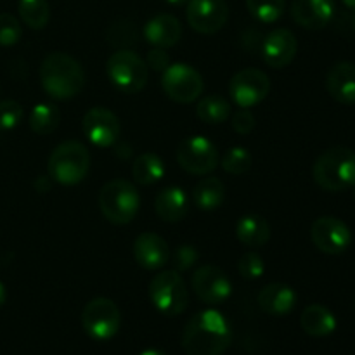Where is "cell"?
I'll list each match as a JSON object with an SVG mask.
<instances>
[{
    "label": "cell",
    "instance_id": "d6986e66",
    "mask_svg": "<svg viewBox=\"0 0 355 355\" xmlns=\"http://www.w3.org/2000/svg\"><path fill=\"white\" fill-rule=\"evenodd\" d=\"M297 291L286 283H270L263 286L259 293V307L266 314L283 318L293 312L297 307Z\"/></svg>",
    "mask_w": 355,
    "mask_h": 355
},
{
    "label": "cell",
    "instance_id": "836d02e7",
    "mask_svg": "<svg viewBox=\"0 0 355 355\" xmlns=\"http://www.w3.org/2000/svg\"><path fill=\"white\" fill-rule=\"evenodd\" d=\"M238 270L245 279L255 281L263 276V272H266V263H263V259L259 253L248 252L239 259Z\"/></svg>",
    "mask_w": 355,
    "mask_h": 355
},
{
    "label": "cell",
    "instance_id": "6da1fadb",
    "mask_svg": "<svg viewBox=\"0 0 355 355\" xmlns=\"http://www.w3.org/2000/svg\"><path fill=\"white\" fill-rule=\"evenodd\" d=\"M231 343V322L215 309L193 315L182 333V349L187 355H222Z\"/></svg>",
    "mask_w": 355,
    "mask_h": 355
},
{
    "label": "cell",
    "instance_id": "ac0fdd59",
    "mask_svg": "<svg viewBox=\"0 0 355 355\" xmlns=\"http://www.w3.org/2000/svg\"><path fill=\"white\" fill-rule=\"evenodd\" d=\"M134 259L142 269L159 270L170 262V248L156 232H142L134 241Z\"/></svg>",
    "mask_w": 355,
    "mask_h": 355
},
{
    "label": "cell",
    "instance_id": "52a82bcc",
    "mask_svg": "<svg viewBox=\"0 0 355 355\" xmlns=\"http://www.w3.org/2000/svg\"><path fill=\"white\" fill-rule=\"evenodd\" d=\"M106 73L107 78L120 92L137 94L148 83L149 68L144 59L134 51L120 49L107 59Z\"/></svg>",
    "mask_w": 355,
    "mask_h": 355
},
{
    "label": "cell",
    "instance_id": "ba28073f",
    "mask_svg": "<svg viewBox=\"0 0 355 355\" xmlns=\"http://www.w3.org/2000/svg\"><path fill=\"white\" fill-rule=\"evenodd\" d=\"M82 326L87 335L97 342L114 338L121 328V312L111 298H92L83 307Z\"/></svg>",
    "mask_w": 355,
    "mask_h": 355
},
{
    "label": "cell",
    "instance_id": "e575fe53",
    "mask_svg": "<svg viewBox=\"0 0 355 355\" xmlns=\"http://www.w3.org/2000/svg\"><path fill=\"white\" fill-rule=\"evenodd\" d=\"M198 259H200V253H198V250L193 245H180L179 248H175L173 255H170L172 266L177 272L189 270L198 262Z\"/></svg>",
    "mask_w": 355,
    "mask_h": 355
},
{
    "label": "cell",
    "instance_id": "d4e9b609",
    "mask_svg": "<svg viewBox=\"0 0 355 355\" xmlns=\"http://www.w3.org/2000/svg\"><path fill=\"white\" fill-rule=\"evenodd\" d=\"M191 198H193L194 207L200 208V210H217L218 207H222V203L225 200L224 182L220 179H217V177H205V179H201L194 186Z\"/></svg>",
    "mask_w": 355,
    "mask_h": 355
},
{
    "label": "cell",
    "instance_id": "7bdbcfd3",
    "mask_svg": "<svg viewBox=\"0 0 355 355\" xmlns=\"http://www.w3.org/2000/svg\"><path fill=\"white\" fill-rule=\"evenodd\" d=\"M352 191H354V198H355V184L352 186Z\"/></svg>",
    "mask_w": 355,
    "mask_h": 355
},
{
    "label": "cell",
    "instance_id": "ffe728a7",
    "mask_svg": "<svg viewBox=\"0 0 355 355\" xmlns=\"http://www.w3.org/2000/svg\"><path fill=\"white\" fill-rule=\"evenodd\" d=\"M180 35H182V26L173 14H156L144 24V38L153 47H173L180 40Z\"/></svg>",
    "mask_w": 355,
    "mask_h": 355
},
{
    "label": "cell",
    "instance_id": "7a4b0ae2",
    "mask_svg": "<svg viewBox=\"0 0 355 355\" xmlns=\"http://www.w3.org/2000/svg\"><path fill=\"white\" fill-rule=\"evenodd\" d=\"M42 89L55 101H68L78 96L85 83L82 64L66 52H51L40 64Z\"/></svg>",
    "mask_w": 355,
    "mask_h": 355
},
{
    "label": "cell",
    "instance_id": "d6a6232c",
    "mask_svg": "<svg viewBox=\"0 0 355 355\" xmlns=\"http://www.w3.org/2000/svg\"><path fill=\"white\" fill-rule=\"evenodd\" d=\"M24 110L17 101L7 99L0 103V130H12L23 121Z\"/></svg>",
    "mask_w": 355,
    "mask_h": 355
},
{
    "label": "cell",
    "instance_id": "60d3db41",
    "mask_svg": "<svg viewBox=\"0 0 355 355\" xmlns=\"http://www.w3.org/2000/svg\"><path fill=\"white\" fill-rule=\"evenodd\" d=\"M165 2L170 3V6H177V7H179V6H184V3H187V2H189V0H165Z\"/></svg>",
    "mask_w": 355,
    "mask_h": 355
},
{
    "label": "cell",
    "instance_id": "4dcf8cb0",
    "mask_svg": "<svg viewBox=\"0 0 355 355\" xmlns=\"http://www.w3.org/2000/svg\"><path fill=\"white\" fill-rule=\"evenodd\" d=\"M252 155L243 146H234V148L227 149L220 159L222 168L231 175H245L250 168H252Z\"/></svg>",
    "mask_w": 355,
    "mask_h": 355
},
{
    "label": "cell",
    "instance_id": "f1b7e54d",
    "mask_svg": "<svg viewBox=\"0 0 355 355\" xmlns=\"http://www.w3.org/2000/svg\"><path fill=\"white\" fill-rule=\"evenodd\" d=\"M17 12L21 21L31 30H44L51 19V7L47 0H19Z\"/></svg>",
    "mask_w": 355,
    "mask_h": 355
},
{
    "label": "cell",
    "instance_id": "9a60e30c",
    "mask_svg": "<svg viewBox=\"0 0 355 355\" xmlns=\"http://www.w3.org/2000/svg\"><path fill=\"white\" fill-rule=\"evenodd\" d=\"M186 17L196 33L214 35L227 23L229 6L225 0H189Z\"/></svg>",
    "mask_w": 355,
    "mask_h": 355
},
{
    "label": "cell",
    "instance_id": "8992f818",
    "mask_svg": "<svg viewBox=\"0 0 355 355\" xmlns=\"http://www.w3.org/2000/svg\"><path fill=\"white\" fill-rule=\"evenodd\" d=\"M148 293L156 311L168 318L180 315L189 304V291L177 270H162L155 274L149 283Z\"/></svg>",
    "mask_w": 355,
    "mask_h": 355
},
{
    "label": "cell",
    "instance_id": "74e56055",
    "mask_svg": "<svg viewBox=\"0 0 355 355\" xmlns=\"http://www.w3.org/2000/svg\"><path fill=\"white\" fill-rule=\"evenodd\" d=\"M336 28L343 33H355V10L347 9L336 16Z\"/></svg>",
    "mask_w": 355,
    "mask_h": 355
},
{
    "label": "cell",
    "instance_id": "7402d4cb",
    "mask_svg": "<svg viewBox=\"0 0 355 355\" xmlns=\"http://www.w3.org/2000/svg\"><path fill=\"white\" fill-rule=\"evenodd\" d=\"M155 210L165 222H180L189 211V196L182 187H165L155 200Z\"/></svg>",
    "mask_w": 355,
    "mask_h": 355
},
{
    "label": "cell",
    "instance_id": "f35d334b",
    "mask_svg": "<svg viewBox=\"0 0 355 355\" xmlns=\"http://www.w3.org/2000/svg\"><path fill=\"white\" fill-rule=\"evenodd\" d=\"M6 300H7V290H6V286H3L2 281H0V307L6 304Z\"/></svg>",
    "mask_w": 355,
    "mask_h": 355
},
{
    "label": "cell",
    "instance_id": "5b68a950",
    "mask_svg": "<svg viewBox=\"0 0 355 355\" xmlns=\"http://www.w3.org/2000/svg\"><path fill=\"white\" fill-rule=\"evenodd\" d=\"M99 208L103 217L114 225L130 224L141 208V196L132 182L113 179L99 191Z\"/></svg>",
    "mask_w": 355,
    "mask_h": 355
},
{
    "label": "cell",
    "instance_id": "4316f807",
    "mask_svg": "<svg viewBox=\"0 0 355 355\" xmlns=\"http://www.w3.org/2000/svg\"><path fill=\"white\" fill-rule=\"evenodd\" d=\"M196 114L203 123L220 125L227 121L232 114V106L225 97L211 94L203 97L196 106Z\"/></svg>",
    "mask_w": 355,
    "mask_h": 355
},
{
    "label": "cell",
    "instance_id": "1f68e13d",
    "mask_svg": "<svg viewBox=\"0 0 355 355\" xmlns=\"http://www.w3.org/2000/svg\"><path fill=\"white\" fill-rule=\"evenodd\" d=\"M23 37V26L19 19L9 12H0V45L10 47L16 45Z\"/></svg>",
    "mask_w": 355,
    "mask_h": 355
},
{
    "label": "cell",
    "instance_id": "d590c367",
    "mask_svg": "<svg viewBox=\"0 0 355 355\" xmlns=\"http://www.w3.org/2000/svg\"><path fill=\"white\" fill-rule=\"evenodd\" d=\"M231 125L239 135H248L255 128V116L248 107H239L231 114Z\"/></svg>",
    "mask_w": 355,
    "mask_h": 355
},
{
    "label": "cell",
    "instance_id": "2e32d148",
    "mask_svg": "<svg viewBox=\"0 0 355 355\" xmlns=\"http://www.w3.org/2000/svg\"><path fill=\"white\" fill-rule=\"evenodd\" d=\"M298 51V40L295 33L286 28H277L270 31L262 42V59L270 68H286L295 59Z\"/></svg>",
    "mask_w": 355,
    "mask_h": 355
},
{
    "label": "cell",
    "instance_id": "e0dca14e",
    "mask_svg": "<svg viewBox=\"0 0 355 355\" xmlns=\"http://www.w3.org/2000/svg\"><path fill=\"white\" fill-rule=\"evenodd\" d=\"M291 17L305 30H322L335 19V0H293Z\"/></svg>",
    "mask_w": 355,
    "mask_h": 355
},
{
    "label": "cell",
    "instance_id": "5bb4252c",
    "mask_svg": "<svg viewBox=\"0 0 355 355\" xmlns=\"http://www.w3.org/2000/svg\"><path fill=\"white\" fill-rule=\"evenodd\" d=\"M191 284L196 297L207 305L225 304L232 295L231 277L217 266L200 267L193 274Z\"/></svg>",
    "mask_w": 355,
    "mask_h": 355
},
{
    "label": "cell",
    "instance_id": "44dd1931",
    "mask_svg": "<svg viewBox=\"0 0 355 355\" xmlns=\"http://www.w3.org/2000/svg\"><path fill=\"white\" fill-rule=\"evenodd\" d=\"M326 89L329 96L342 104H355V64L340 61L331 66L326 75Z\"/></svg>",
    "mask_w": 355,
    "mask_h": 355
},
{
    "label": "cell",
    "instance_id": "ab89813d",
    "mask_svg": "<svg viewBox=\"0 0 355 355\" xmlns=\"http://www.w3.org/2000/svg\"><path fill=\"white\" fill-rule=\"evenodd\" d=\"M139 355H166V354L162 352L159 349H146L144 352H141Z\"/></svg>",
    "mask_w": 355,
    "mask_h": 355
},
{
    "label": "cell",
    "instance_id": "277c9868",
    "mask_svg": "<svg viewBox=\"0 0 355 355\" xmlns=\"http://www.w3.org/2000/svg\"><path fill=\"white\" fill-rule=\"evenodd\" d=\"M90 170V153L82 142H61L49 156L47 173L61 186H76Z\"/></svg>",
    "mask_w": 355,
    "mask_h": 355
},
{
    "label": "cell",
    "instance_id": "3957f363",
    "mask_svg": "<svg viewBox=\"0 0 355 355\" xmlns=\"http://www.w3.org/2000/svg\"><path fill=\"white\" fill-rule=\"evenodd\" d=\"M312 177L321 189L329 193L350 189L355 184V153L343 146L326 149L315 159Z\"/></svg>",
    "mask_w": 355,
    "mask_h": 355
},
{
    "label": "cell",
    "instance_id": "30bf717a",
    "mask_svg": "<svg viewBox=\"0 0 355 355\" xmlns=\"http://www.w3.org/2000/svg\"><path fill=\"white\" fill-rule=\"evenodd\" d=\"M177 163L193 175H208L218 166V149L210 139L193 135L184 139L177 148Z\"/></svg>",
    "mask_w": 355,
    "mask_h": 355
},
{
    "label": "cell",
    "instance_id": "7c38bea8",
    "mask_svg": "<svg viewBox=\"0 0 355 355\" xmlns=\"http://www.w3.org/2000/svg\"><path fill=\"white\" fill-rule=\"evenodd\" d=\"M311 239L319 252L326 255H340L352 245V231L336 217L315 218L311 227Z\"/></svg>",
    "mask_w": 355,
    "mask_h": 355
},
{
    "label": "cell",
    "instance_id": "8fae6325",
    "mask_svg": "<svg viewBox=\"0 0 355 355\" xmlns=\"http://www.w3.org/2000/svg\"><path fill=\"white\" fill-rule=\"evenodd\" d=\"M270 92V78L259 68H245L232 76L229 94L238 107H253Z\"/></svg>",
    "mask_w": 355,
    "mask_h": 355
},
{
    "label": "cell",
    "instance_id": "b9f144b4",
    "mask_svg": "<svg viewBox=\"0 0 355 355\" xmlns=\"http://www.w3.org/2000/svg\"><path fill=\"white\" fill-rule=\"evenodd\" d=\"M342 2H343V6L347 7V9L355 10V0H342Z\"/></svg>",
    "mask_w": 355,
    "mask_h": 355
},
{
    "label": "cell",
    "instance_id": "603a6c76",
    "mask_svg": "<svg viewBox=\"0 0 355 355\" xmlns=\"http://www.w3.org/2000/svg\"><path fill=\"white\" fill-rule=\"evenodd\" d=\"M300 326L309 336L314 338H324L335 333L338 321L335 314L328 307L319 304H312L304 309L300 315Z\"/></svg>",
    "mask_w": 355,
    "mask_h": 355
},
{
    "label": "cell",
    "instance_id": "83f0119b",
    "mask_svg": "<svg viewBox=\"0 0 355 355\" xmlns=\"http://www.w3.org/2000/svg\"><path fill=\"white\" fill-rule=\"evenodd\" d=\"M61 121V111L52 103H40L31 110L28 123L30 128L38 135H49L59 127Z\"/></svg>",
    "mask_w": 355,
    "mask_h": 355
},
{
    "label": "cell",
    "instance_id": "484cf974",
    "mask_svg": "<svg viewBox=\"0 0 355 355\" xmlns=\"http://www.w3.org/2000/svg\"><path fill=\"white\" fill-rule=\"evenodd\" d=\"M165 175V163L155 153H144L137 156L132 165V177L141 186H151L159 182Z\"/></svg>",
    "mask_w": 355,
    "mask_h": 355
},
{
    "label": "cell",
    "instance_id": "f546056e",
    "mask_svg": "<svg viewBox=\"0 0 355 355\" xmlns=\"http://www.w3.org/2000/svg\"><path fill=\"white\" fill-rule=\"evenodd\" d=\"M246 9L263 24L276 23L286 10V0H246Z\"/></svg>",
    "mask_w": 355,
    "mask_h": 355
},
{
    "label": "cell",
    "instance_id": "4fadbf2b",
    "mask_svg": "<svg viewBox=\"0 0 355 355\" xmlns=\"http://www.w3.org/2000/svg\"><path fill=\"white\" fill-rule=\"evenodd\" d=\"M82 130L87 141L101 149L111 148L118 142L121 134V125L116 114L107 107H90L82 120Z\"/></svg>",
    "mask_w": 355,
    "mask_h": 355
},
{
    "label": "cell",
    "instance_id": "cb8c5ba5",
    "mask_svg": "<svg viewBox=\"0 0 355 355\" xmlns=\"http://www.w3.org/2000/svg\"><path fill=\"white\" fill-rule=\"evenodd\" d=\"M236 236L248 248H262L270 239V225L263 217L257 214L245 215L236 224Z\"/></svg>",
    "mask_w": 355,
    "mask_h": 355
},
{
    "label": "cell",
    "instance_id": "9c48e42d",
    "mask_svg": "<svg viewBox=\"0 0 355 355\" xmlns=\"http://www.w3.org/2000/svg\"><path fill=\"white\" fill-rule=\"evenodd\" d=\"M162 87L166 97L175 103L191 104L200 99L205 83L198 69L186 62H175L162 73Z\"/></svg>",
    "mask_w": 355,
    "mask_h": 355
},
{
    "label": "cell",
    "instance_id": "8d00e7d4",
    "mask_svg": "<svg viewBox=\"0 0 355 355\" xmlns=\"http://www.w3.org/2000/svg\"><path fill=\"white\" fill-rule=\"evenodd\" d=\"M166 49H151V51L148 52V59H146V64H148V68L155 69V71L158 73H163L166 68H168L172 62H170V55L166 54Z\"/></svg>",
    "mask_w": 355,
    "mask_h": 355
}]
</instances>
